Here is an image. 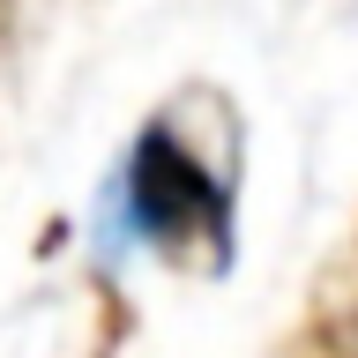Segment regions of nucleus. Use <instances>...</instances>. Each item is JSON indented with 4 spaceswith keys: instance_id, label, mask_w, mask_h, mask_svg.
<instances>
[{
    "instance_id": "f257e3e1",
    "label": "nucleus",
    "mask_w": 358,
    "mask_h": 358,
    "mask_svg": "<svg viewBox=\"0 0 358 358\" xmlns=\"http://www.w3.org/2000/svg\"><path fill=\"white\" fill-rule=\"evenodd\" d=\"M127 217L142 239L157 246H179L194 231H217L224 224V194H209V179L187 150H179L164 127L142 134V150L127 157Z\"/></svg>"
},
{
    "instance_id": "f03ea898",
    "label": "nucleus",
    "mask_w": 358,
    "mask_h": 358,
    "mask_svg": "<svg viewBox=\"0 0 358 358\" xmlns=\"http://www.w3.org/2000/svg\"><path fill=\"white\" fill-rule=\"evenodd\" d=\"M351 329H358V321H351Z\"/></svg>"
}]
</instances>
